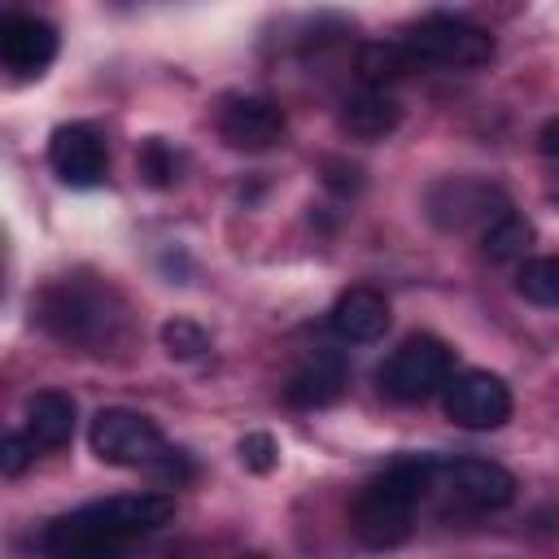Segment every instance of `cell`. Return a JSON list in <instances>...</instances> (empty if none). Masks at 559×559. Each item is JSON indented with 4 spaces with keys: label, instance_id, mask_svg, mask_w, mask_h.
<instances>
[{
    "label": "cell",
    "instance_id": "6da1fadb",
    "mask_svg": "<svg viewBox=\"0 0 559 559\" xmlns=\"http://www.w3.org/2000/svg\"><path fill=\"white\" fill-rule=\"evenodd\" d=\"M175 515V498L157 493V489H140V493H114L100 502H87L61 520H52L44 528V555L48 559H83L96 546H122L127 537L153 533L162 524H170Z\"/></svg>",
    "mask_w": 559,
    "mask_h": 559
},
{
    "label": "cell",
    "instance_id": "7a4b0ae2",
    "mask_svg": "<svg viewBox=\"0 0 559 559\" xmlns=\"http://www.w3.org/2000/svg\"><path fill=\"white\" fill-rule=\"evenodd\" d=\"M437 454H411L367 480L349 507V528L367 550H393L415 528V507L432 489Z\"/></svg>",
    "mask_w": 559,
    "mask_h": 559
},
{
    "label": "cell",
    "instance_id": "3957f363",
    "mask_svg": "<svg viewBox=\"0 0 559 559\" xmlns=\"http://www.w3.org/2000/svg\"><path fill=\"white\" fill-rule=\"evenodd\" d=\"M39 323L48 336H57L61 345H83L105 354L100 345H114V336L122 332V306L109 288H96L87 280H52L39 293L35 306Z\"/></svg>",
    "mask_w": 559,
    "mask_h": 559
},
{
    "label": "cell",
    "instance_id": "277c9868",
    "mask_svg": "<svg viewBox=\"0 0 559 559\" xmlns=\"http://www.w3.org/2000/svg\"><path fill=\"white\" fill-rule=\"evenodd\" d=\"M450 371H454V349L441 336H432V332H415V336H406L380 362L376 384H380V393L389 402L411 406V402H424L437 389H445L450 384Z\"/></svg>",
    "mask_w": 559,
    "mask_h": 559
},
{
    "label": "cell",
    "instance_id": "5b68a950",
    "mask_svg": "<svg viewBox=\"0 0 559 559\" xmlns=\"http://www.w3.org/2000/svg\"><path fill=\"white\" fill-rule=\"evenodd\" d=\"M87 445L100 463H114V467H157L170 454L162 428L148 415L127 411V406L96 411L87 428Z\"/></svg>",
    "mask_w": 559,
    "mask_h": 559
},
{
    "label": "cell",
    "instance_id": "8992f818",
    "mask_svg": "<svg viewBox=\"0 0 559 559\" xmlns=\"http://www.w3.org/2000/svg\"><path fill=\"white\" fill-rule=\"evenodd\" d=\"M419 66H454V70H472L485 66L493 57V35L459 13H428L419 17L406 39H402Z\"/></svg>",
    "mask_w": 559,
    "mask_h": 559
},
{
    "label": "cell",
    "instance_id": "52a82bcc",
    "mask_svg": "<svg viewBox=\"0 0 559 559\" xmlns=\"http://www.w3.org/2000/svg\"><path fill=\"white\" fill-rule=\"evenodd\" d=\"M432 489H445L467 511H502L515 498V476L489 459H437Z\"/></svg>",
    "mask_w": 559,
    "mask_h": 559
},
{
    "label": "cell",
    "instance_id": "ba28073f",
    "mask_svg": "<svg viewBox=\"0 0 559 559\" xmlns=\"http://www.w3.org/2000/svg\"><path fill=\"white\" fill-rule=\"evenodd\" d=\"M441 406L459 428L489 432L511 419V389L493 371H459L441 389Z\"/></svg>",
    "mask_w": 559,
    "mask_h": 559
},
{
    "label": "cell",
    "instance_id": "9c48e42d",
    "mask_svg": "<svg viewBox=\"0 0 559 559\" xmlns=\"http://www.w3.org/2000/svg\"><path fill=\"white\" fill-rule=\"evenodd\" d=\"M48 166L70 188H96L109 175V148L96 127L87 122H61L48 140Z\"/></svg>",
    "mask_w": 559,
    "mask_h": 559
},
{
    "label": "cell",
    "instance_id": "30bf717a",
    "mask_svg": "<svg viewBox=\"0 0 559 559\" xmlns=\"http://www.w3.org/2000/svg\"><path fill=\"white\" fill-rule=\"evenodd\" d=\"M218 135L227 148L262 153L284 135V109L271 96H227L218 105Z\"/></svg>",
    "mask_w": 559,
    "mask_h": 559
},
{
    "label": "cell",
    "instance_id": "8fae6325",
    "mask_svg": "<svg viewBox=\"0 0 559 559\" xmlns=\"http://www.w3.org/2000/svg\"><path fill=\"white\" fill-rule=\"evenodd\" d=\"M428 214L441 223V227H472V223H493V218H502L507 214V197L498 192V188H489V183H480V179H441V183H432V192H428Z\"/></svg>",
    "mask_w": 559,
    "mask_h": 559
},
{
    "label": "cell",
    "instance_id": "7c38bea8",
    "mask_svg": "<svg viewBox=\"0 0 559 559\" xmlns=\"http://www.w3.org/2000/svg\"><path fill=\"white\" fill-rule=\"evenodd\" d=\"M57 26L35 17V13H9L0 26V61L13 74H44L57 57Z\"/></svg>",
    "mask_w": 559,
    "mask_h": 559
},
{
    "label": "cell",
    "instance_id": "4fadbf2b",
    "mask_svg": "<svg viewBox=\"0 0 559 559\" xmlns=\"http://www.w3.org/2000/svg\"><path fill=\"white\" fill-rule=\"evenodd\" d=\"M349 384V371H345V358L336 349H314L284 384V402L293 411H323L332 402H341Z\"/></svg>",
    "mask_w": 559,
    "mask_h": 559
},
{
    "label": "cell",
    "instance_id": "5bb4252c",
    "mask_svg": "<svg viewBox=\"0 0 559 559\" xmlns=\"http://www.w3.org/2000/svg\"><path fill=\"white\" fill-rule=\"evenodd\" d=\"M328 323H332V332H336L341 341H358V345L380 341L384 328H389V301H384L376 288L354 284V288H345V293L336 297Z\"/></svg>",
    "mask_w": 559,
    "mask_h": 559
},
{
    "label": "cell",
    "instance_id": "9a60e30c",
    "mask_svg": "<svg viewBox=\"0 0 559 559\" xmlns=\"http://www.w3.org/2000/svg\"><path fill=\"white\" fill-rule=\"evenodd\" d=\"M74 424H79V406L61 389H39L26 402V437H31L35 450H61V445H70Z\"/></svg>",
    "mask_w": 559,
    "mask_h": 559
},
{
    "label": "cell",
    "instance_id": "2e32d148",
    "mask_svg": "<svg viewBox=\"0 0 559 559\" xmlns=\"http://www.w3.org/2000/svg\"><path fill=\"white\" fill-rule=\"evenodd\" d=\"M341 127H345L354 140L376 144V140H384V135H393V131L402 127V105H397L389 92L362 87V92L345 96V105H341Z\"/></svg>",
    "mask_w": 559,
    "mask_h": 559
},
{
    "label": "cell",
    "instance_id": "e0dca14e",
    "mask_svg": "<svg viewBox=\"0 0 559 559\" xmlns=\"http://www.w3.org/2000/svg\"><path fill=\"white\" fill-rule=\"evenodd\" d=\"M411 70H419V61H415V52H411L406 44L376 39V44H362V48H358V74H362V83L376 87V92H384L389 83L406 79Z\"/></svg>",
    "mask_w": 559,
    "mask_h": 559
},
{
    "label": "cell",
    "instance_id": "ac0fdd59",
    "mask_svg": "<svg viewBox=\"0 0 559 559\" xmlns=\"http://www.w3.org/2000/svg\"><path fill=\"white\" fill-rule=\"evenodd\" d=\"M528 245H533V223L511 214V210L502 218H493L485 227V236H480V253L489 262H520L528 253Z\"/></svg>",
    "mask_w": 559,
    "mask_h": 559
},
{
    "label": "cell",
    "instance_id": "d6986e66",
    "mask_svg": "<svg viewBox=\"0 0 559 559\" xmlns=\"http://www.w3.org/2000/svg\"><path fill=\"white\" fill-rule=\"evenodd\" d=\"M515 288L533 306H559V253L524 258L515 271Z\"/></svg>",
    "mask_w": 559,
    "mask_h": 559
},
{
    "label": "cell",
    "instance_id": "ffe728a7",
    "mask_svg": "<svg viewBox=\"0 0 559 559\" xmlns=\"http://www.w3.org/2000/svg\"><path fill=\"white\" fill-rule=\"evenodd\" d=\"M140 175H144V183H153V188H170L175 179H179V153L162 140V135H148L144 144H140Z\"/></svg>",
    "mask_w": 559,
    "mask_h": 559
},
{
    "label": "cell",
    "instance_id": "44dd1931",
    "mask_svg": "<svg viewBox=\"0 0 559 559\" xmlns=\"http://www.w3.org/2000/svg\"><path fill=\"white\" fill-rule=\"evenodd\" d=\"M162 345L170 358H201L210 349V336L192 319H170V323H162Z\"/></svg>",
    "mask_w": 559,
    "mask_h": 559
},
{
    "label": "cell",
    "instance_id": "7402d4cb",
    "mask_svg": "<svg viewBox=\"0 0 559 559\" xmlns=\"http://www.w3.org/2000/svg\"><path fill=\"white\" fill-rule=\"evenodd\" d=\"M236 454H240V463H245L249 472H271L275 459H280V445H275L271 432H249V437H240Z\"/></svg>",
    "mask_w": 559,
    "mask_h": 559
},
{
    "label": "cell",
    "instance_id": "603a6c76",
    "mask_svg": "<svg viewBox=\"0 0 559 559\" xmlns=\"http://www.w3.org/2000/svg\"><path fill=\"white\" fill-rule=\"evenodd\" d=\"M31 454H35L31 437H26V432H9V437L0 441V472H4V476H17V472H26Z\"/></svg>",
    "mask_w": 559,
    "mask_h": 559
},
{
    "label": "cell",
    "instance_id": "cb8c5ba5",
    "mask_svg": "<svg viewBox=\"0 0 559 559\" xmlns=\"http://www.w3.org/2000/svg\"><path fill=\"white\" fill-rule=\"evenodd\" d=\"M323 183H328L332 192H341V197H354V192L362 188V170L349 166V162H341V157H328V162H323Z\"/></svg>",
    "mask_w": 559,
    "mask_h": 559
},
{
    "label": "cell",
    "instance_id": "d4e9b609",
    "mask_svg": "<svg viewBox=\"0 0 559 559\" xmlns=\"http://www.w3.org/2000/svg\"><path fill=\"white\" fill-rule=\"evenodd\" d=\"M537 148H542L546 157L559 162V118H546V122H542V131H537Z\"/></svg>",
    "mask_w": 559,
    "mask_h": 559
},
{
    "label": "cell",
    "instance_id": "484cf974",
    "mask_svg": "<svg viewBox=\"0 0 559 559\" xmlns=\"http://www.w3.org/2000/svg\"><path fill=\"white\" fill-rule=\"evenodd\" d=\"M83 559H127V555H122V546H96V550H87Z\"/></svg>",
    "mask_w": 559,
    "mask_h": 559
},
{
    "label": "cell",
    "instance_id": "4316f807",
    "mask_svg": "<svg viewBox=\"0 0 559 559\" xmlns=\"http://www.w3.org/2000/svg\"><path fill=\"white\" fill-rule=\"evenodd\" d=\"M245 559H262V555H245Z\"/></svg>",
    "mask_w": 559,
    "mask_h": 559
}]
</instances>
